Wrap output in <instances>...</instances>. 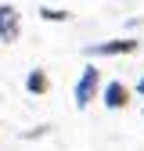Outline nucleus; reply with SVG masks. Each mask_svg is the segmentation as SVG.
Returning a JSON list of instances; mask_svg holds the SVG:
<instances>
[{
  "instance_id": "obj_1",
  "label": "nucleus",
  "mask_w": 144,
  "mask_h": 151,
  "mask_svg": "<svg viewBox=\"0 0 144 151\" xmlns=\"http://www.w3.org/2000/svg\"><path fill=\"white\" fill-rule=\"evenodd\" d=\"M97 86H101V72H97L94 65H86V68L79 72V83H76V108H86L90 101H94Z\"/></svg>"
},
{
  "instance_id": "obj_2",
  "label": "nucleus",
  "mask_w": 144,
  "mask_h": 151,
  "mask_svg": "<svg viewBox=\"0 0 144 151\" xmlns=\"http://www.w3.org/2000/svg\"><path fill=\"white\" fill-rule=\"evenodd\" d=\"M137 50V40H112V43H94V47H86V54H133Z\"/></svg>"
},
{
  "instance_id": "obj_3",
  "label": "nucleus",
  "mask_w": 144,
  "mask_h": 151,
  "mask_svg": "<svg viewBox=\"0 0 144 151\" xmlns=\"http://www.w3.org/2000/svg\"><path fill=\"white\" fill-rule=\"evenodd\" d=\"M0 36H4L7 43L18 36V11H14L11 4H4V7H0Z\"/></svg>"
},
{
  "instance_id": "obj_4",
  "label": "nucleus",
  "mask_w": 144,
  "mask_h": 151,
  "mask_svg": "<svg viewBox=\"0 0 144 151\" xmlns=\"http://www.w3.org/2000/svg\"><path fill=\"white\" fill-rule=\"evenodd\" d=\"M126 97H130V90H126L119 79H112V83L104 86V104H108V108H122V104H126Z\"/></svg>"
},
{
  "instance_id": "obj_5",
  "label": "nucleus",
  "mask_w": 144,
  "mask_h": 151,
  "mask_svg": "<svg viewBox=\"0 0 144 151\" xmlns=\"http://www.w3.org/2000/svg\"><path fill=\"white\" fill-rule=\"evenodd\" d=\"M25 90H29V93H43V90H47V76H43L40 68H36V72H29V79H25Z\"/></svg>"
},
{
  "instance_id": "obj_6",
  "label": "nucleus",
  "mask_w": 144,
  "mask_h": 151,
  "mask_svg": "<svg viewBox=\"0 0 144 151\" xmlns=\"http://www.w3.org/2000/svg\"><path fill=\"white\" fill-rule=\"evenodd\" d=\"M40 18H47V22H68V11H61V7H40Z\"/></svg>"
},
{
  "instance_id": "obj_7",
  "label": "nucleus",
  "mask_w": 144,
  "mask_h": 151,
  "mask_svg": "<svg viewBox=\"0 0 144 151\" xmlns=\"http://www.w3.org/2000/svg\"><path fill=\"white\" fill-rule=\"evenodd\" d=\"M137 90H140V93H144V79H140V83H137Z\"/></svg>"
},
{
  "instance_id": "obj_8",
  "label": "nucleus",
  "mask_w": 144,
  "mask_h": 151,
  "mask_svg": "<svg viewBox=\"0 0 144 151\" xmlns=\"http://www.w3.org/2000/svg\"><path fill=\"white\" fill-rule=\"evenodd\" d=\"M0 40H4V36H0Z\"/></svg>"
}]
</instances>
